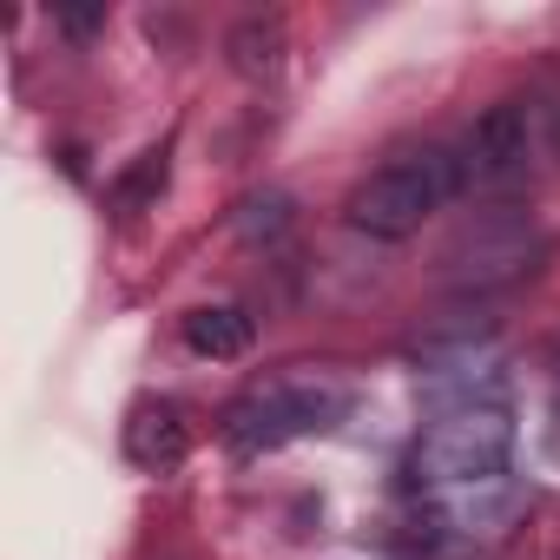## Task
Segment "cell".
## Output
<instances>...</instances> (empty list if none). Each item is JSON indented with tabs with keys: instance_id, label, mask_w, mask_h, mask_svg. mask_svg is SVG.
<instances>
[{
	"instance_id": "6da1fadb",
	"label": "cell",
	"mask_w": 560,
	"mask_h": 560,
	"mask_svg": "<svg viewBox=\"0 0 560 560\" xmlns=\"http://www.w3.org/2000/svg\"><path fill=\"white\" fill-rule=\"evenodd\" d=\"M462 191H468V178H462V152L455 145H409V152L383 159L350 191V224L370 231V237H383V244H402L435 211H448Z\"/></svg>"
},
{
	"instance_id": "7a4b0ae2",
	"label": "cell",
	"mask_w": 560,
	"mask_h": 560,
	"mask_svg": "<svg viewBox=\"0 0 560 560\" xmlns=\"http://www.w3.org/2000/svg\"><path fill=\"white\" fill-rule=\"evenodd\" d=\"M540 264H547V231L527 211L494 205V211L468 218L455 231V244L442 250V284L462 298H501V291L527 284Z\"/></svg>"
},
{
	"instance_id": "3957f363",
	"label": "cell",
	"mask_w": 560,
	"mask_h": 560,
	"mask_svg": "<svg viewBox=\"0 0 560 560\" xmlns=\"http://www.w3.org/2000/svg\"><path fill=\"white\" fill-rule=\"evenodd\" d=\"M350 409V389L330 383V376H284V383H270V389H250L224 409L218 435L224 448L237 455H270V448H284L298 435H317L330 429L337 416Z\"/></svg>"
},
{
	"instance_id": "277c9868",
	"label": "cell",
	"mask_w": 560,
	"mask_h": 560,
	"mask_svg": "<svg viewBox=\"0 0 560 560\" xmlns=\"http://www.w3.org/2000/svg\"><path fill=\"white\" fill-rule=\"evenodd\" d=\"M508 448H514V422L501 396H462L422 435V462L435 468V481H455V488L494 481L508 468Z\"/></svg>"
},
{
	"instance_id": "5b68a950",
	"label": "cell",
	"mask_w": 560,
	"mask_h": 560,
	"mask_svg": "<svg viewBox=\"0 0 560 560\" xmlns=\"http://www.w3.org/2000/svg\"><path fill=\"white\" fill-rule=\"evenodd\" d=\"M455 152H462L468 191H494V198L521 191L527 172H534V113H527V100H494Z\"/></svg>"
},
{
	"instance_id": "8992f818",
	"label": "cell",
	"mask_w": 560,
	"mask_h": 560,
	"mask_svg": "<svg viewBox=\"0 0 560 560\" xmlns=\"http://www.w3.org/2000/svg\"><path fill=\"white\" fill-rule=\"evenodd\" d=\"M119 442H126V462H132V468H145V475H172V468L191 455V422H185L178 402L145 396V402H132Z\"/></svg>"
},
{
	"instance_id": "52a82bcc",
	"label": "cell",
	"mask_w": 560,
	"mask_h": 560,
	"mask_svg": "<svg viewBox=\"0 0 560 560\" xmlns=\"http://www.w3.org/2000/svg\"><path fill=\"white\" fill-rule=\"evenodd\" d=\"M178 337H185L191 357L231 363V357H244V350L257 343V324H250V311H237V304H198V311L178 324Z\"/></svg>"
},
{
	"instance_id": "ba28073f",
	"label": "cell",
	"mask_w": 560,
	"mask_h": 560,
	"mask_svg": "<svg viewBox=\"0 0 560 560\" xmlns=\"http://www.w3.org/2000/svg\"><path fill=\"white\" fill-rule=\"evenodd\" d=\"M224 60L237 80H270L277 67H284V21H270V14H250L224 34Z\"/></svg>"
},
{
	"instance_id": "9c48e42d",
	"label": "cell",
	"mask_w": 560,
	"mask_h": 560,
	"mask_svg": "<svg viewBox=\"0 0 560 560\" xmlns=\"http://www.w3.org/2000/svg\"><path fill=\"white\" fill-rule=\"evenodd\" d=\"M165 191V145H152V152H139L119 178H113V211L119 218H139L152 198Z\"/></svg>"
},
{
	"instance_id": "30bf717a",
	"label": "cell",
	"mask_w": 560,
	"mask_h": 560,
	"mask_svg": "<svg viewBox=\"0 0 560 560\" xmlns=\"http://www.w3.org/2000/svg\"><path fill=\"white\" fill-rule=\"evenodd\" d=\"M291 218H298V205H291L284 191H250V198L237 205L231 231H237L244 244H270V237H284V231H291Z\"/></svg>"
},
{
	"instance_id": "8fae6325",
	"label": "cell",
	"mask_w": 560,
	"mask_h": 560,
	"mask_svg": "<svg viewBox=\"0 0 560 560\" xmlns=\"http://www.w3.org/2000/svg\"><path fill=\"white\" fill-rule=\"evenodd\" d=\"M54 27L67 40H93V34H106V8H54Z\"/></svg>"
},
{
	"instance_id": "7c38bea8",
	"label": "cell",
	"mask_w": 560,
	"mask_h": 560,
	"mask_svg": "<svg viewBox=\"0 0 560 560\" xmlns=\"http://www.w3.org/2000/svg\"><path fill=\"white\" fill-rule=\"evenodd\" d=\"M553 145H560V113H553Z\"/></svg>"
}]
</instances>
